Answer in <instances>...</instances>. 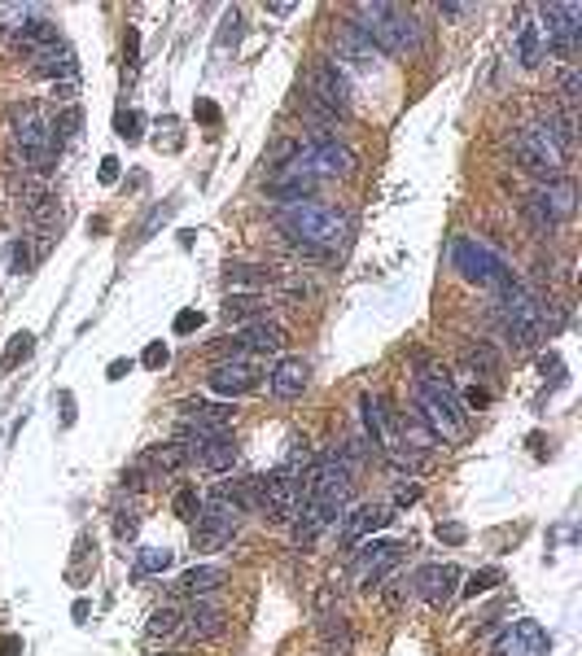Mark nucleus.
Instances as JSON below:
<instances>
[{"label": "nucleus", "instance_id": "nucleus-1", "mask_svg": "<svg viewBox=\"0 0 582 656\" xmlns=\"http://www.w3.org/2000/svg\"><path fill=\"white\" fill-rule=\"evenodd\" d=\"M276 228L290 236L307 259H329V254L342 250L346 236H351L346 215L333 211V206H324V202H315V197L276 206Z\"/></svg>", "mask_w": 582, "mask_h": 656}, {"label": "nucleus", "instance_id": "nucleus-2", "mask_svg": "<svg viewBox=\"0 0 582 656\" xmlns=\"http://www.w3.org/2000/svg\"><path fill=\"white\" fill-rule=\"evenodd\" d=\"M416 421L430 425V434L446 446V442H460L464 437V407H460V390L446 372L421 364V376H416Z\"/></svg>", "mask_w": 582, "mask_h": 656}, {"label": "nucleus", "instance_id": "nucleus-3", "mask_svg": "<svg viewBox=\"0 0 582 656\" xmlns=\"http://www.w3.org/2000/svg\"><path fill=\"white\" fill-rule=\"evenodd\" d=\"M355 27L376 44L381 58H403V53H416L421 49V27L399 4H385V0L355 4Z\"/></svg>", "mask_w": 582, "mask_h": 656}, {"label": "nucleus", "instance_id": "nucleus-4", "mask_svg": "<svg viewBox=\"0 0 582 656\" xmlns=\"http://www.w3.org/2000/svg\"><path fill=\"white\" fill-rule=\"evenodd\" d=\"M451 263H455V272L464 276V281H473V285H486V289H508L512 285V267L504 263V254H495L486 241H477V236H455L451 241Z\"/></svg>", "mask_w": 582, "mask_h": 656}, {"label": "nucleus", "instance_id": "nucleus-5", "mask_svg": "<svg viewBox=\"0 0 582 656\" xmlns=\"http://www.w3.org/2000/svg\"><path fill=\"white\" fill-rule=\"evenodd\" d=\"M574 211H578V193H574L570 180H547V184H539V189L521 202V215H525V223H530L534 236H552L556 223L574 219Z\"/></svg>", "mask_w": 582, "mask_h": 656}, {"label": "nucleus", "instance_id": "nucleus-6", "mask_svg": "<svg viewBox=\"0 0 582 656\" xmlns=\"http://www.w3.org/2000/svg\"><path fill=\"white\" fill-rule=\"evenodd\" d=\"M241 512H245V508L232 499V490H228V486L211 490V495L202 499V512L193 516V547H198V552H219V547L237 534Z\"/></svg>", "mask_w": 582, "mask_h": 656}, {"label": "nucleus", "instance_id": "nucleus-7", "mask_svg": "<svg viewBox=\"0 0 582 656\" xmlns=\"http://www.w3.org/2000/svg\"><path fill=\"white\" fill-rule=\"evenodd\" d=\"M290 171H302L311 180H324V175H351L355 171V153L346 145H338L329 132H307V145H298Z\"/></svg>", "mask_w": 582, "mask_h": 656}, {"label": "nucleus", "instance_id": "nucleus-8", "mask_svg": "<svg viewBox=\"0 0 582 656\" xmlns=\"http://www.w3.org/2000/svg\"><path fill=\"white\" fill-rule=\"evenodd\" d=\"M189 455V464H202L211 473H228L237 464V442L228 429H193V425H180V437H175Z\"/></svg>", "mask_w": 582, "mask_h": 656}, {"label": "nucleus", "instance_id": "nucleus-9", "mask_svg": "<svg viewBox=\"0 0 582 656\" xmlns=\"http://www.w3.org/2000/svg\"><path fill=\"white\" fill-rule=\"evenodd\" d=\"M508 145H512V158H516V166H521V171L539 175L543 184H547V180H561L565 158H561V149L552 145L539 127H516Z\"/></svg>", "mask_w": 582, "mask_h": 656}, {"label": "nucleus", "instance_id": "nucleus-10", "mask_svg": "<svg viewBox=\"0 0 582 656\" xmlns=\"http://www.w3.org/2000/svg\"><path fill=\"white\" fill-rule=\"evenodd\" d=\"M254 504L263 508L268 521H276V525H290L298 504H302V490H298V482L285 477L281 468L276 473H268V477H254Z\"/></svg>", "mask_w": 582, "mask_h": 656}, {"label": "nucleus", "instance_id": "nucleus-11", "mask_svg": "<svg viewBox=\"0 0 582 656\" xmlns=\"http://www.w3.org/2000/svg\"><path fill=\"white\" fill-rule=\"evenodd\" d=\"M539 18L547 22V44L556 58H574L582 35V4L578 0H552L539 9Z\"/></svg>", "mask_w": 582, "mask_h": 656}, {"label": "nucleus", "instance_id": "nucleus-12", "mask_svg": "<svg viewBox=\"0 0 582 656\" xmlns=\"http://www.w3.org/2000/svg\"><path fill=\"white\" fill-rule=\"evenodd\" d=\"M290 346V333L272 320H259V324H245L237 328V337H228L223 346V359H245V355H281Z\"/></svg>", "mask_w": 582, "mask_h": 656}, {"label": "nucleus", "instance_id": "nucleus-13", "mask_svg": "<svg viewBox=\"0 0 582 656\" xmlns=\"http://www.w3.org/2000/svg\"><path fill=\"white\" fill-rule=\"evenodd\" d=\"M307 96L320 101L324 110H333L338 119L351 114V79L338 71V62H315L307 74Z\"/></svg>", "mask_w": 582, "mask_h": 656}, {"label": "nucleus", "instance_id": "nucleus-14", "mask_svg": "<svg viewBox=\"0 0 582 656\" xmlns=\"http://www.w3.org/2000/svg\"><path fill=\"white\" fill-rule=\"evenodd\" d=\"M399 556H403V547H399V543H368V547L355 552L351 574H355V583L364 586V590H376V586L385 583V574L399 565Z\"/></svg>", "mask_w": 582, "mask_h": 656}, {"label": "nucleus", "instance_id": "nucleus-15", "mask_svg": "<svg viewBox=\"0 0 582 656\" xmlns=\"http://www.w3.org/2000/svg\"><path fill=\"white\" fill-rule=\"evenodd\" d=\"M259 364H250V359H219L211 367V376H206V385L215 390L219 398H241V394H250V390H259Z\"/></svg>", "mask_w": 582, "mask_h": 656}, {"label": "nucleus", "instance_id": "nucleus-16", "mask_svg": "<svg viewBox=\"0 0 582 656\" xmlns=\"http://www.w3.org/2000/svg\"><path fill=\"white\" fill-rule=\"evenodd\" d=\"M455 586H460V574H455V565H421L416 574H412V595H421L425 604H451L455 599Z\"/></svg>", "mask_w": 582, "mask_h": 656}, {"label": "nucleus", "instance_id": "nucleus-17", "mask_svg": "<svg viewBox=\"0 0 582 656\" xmlns=\"http://www.w3.org/2000/svg\"><path fill=\"white\" fill-rule=\"evenodd\" d=\"M547 630L539 621H512L495 639V656H547Z\"/></svg>", "mask_w": 582, "mask_h": 656}, {"label": "nucleus", "instance_id": "nucleus-18", "mask_svg": "<svg viewBox=\"0 0 582 656\" xmlns=\"http://www.w3.org/2000/svg\"><path fill=\"white\" fill-rule=\"evenodd\" d=\"M333 40H338V53H342V62H351V66H360V71L381 66V53H376V44L368 40L355 22H338Z\"/></svg>", "mask_w": 582, "mask_h": 656}, {"label": "nucleus", "instance_id": "nucleus-19", "mask_svg": "<svg viewBox=\"0 0 582 656\" xmlns=\"http://www.w3.org/2000/svg\"><path fill=\"white\" fill-rule=\"evenodd\" d=\"M9 31H13V49H18V53H27V58H40L44 49L62 44L58 22H49V18H22V22H18V27H9Z\"/></svg>", "mask_w": 582, "mask_h": 656}, {"label": "nucleus", "instance_id": "nucleus-20", "mask_svg": "<svg viewBox=\"0 0 582 656\" xmlns=\"http://www.w3.org/2000/svg\"><path fill=\"white\" fill-rule=\"evenodd\" d=\"M381 525H390V508H381V504H360L351 516H342V521H338V529H342V547H346V552H355V547H360V538L376 534Z\"/></svg>", "mask_w": 582, "mask_h": 656}, {"label": "nucleus", "instance_id": "nucleus-21", "mask_svg": "<svg viewBox=\"0 0 582 656\" xmlns=\"http://www.w3.org/2000/svg\"><path fill=\"white\" fill-rule=\"evenodd\" d=\"M223 626H228V617H223V608L211 604V599H193V608L184 613V635L193 639V644H206V639H219L223 635Z\"/></svg>", "mask_w": 582, "mask_h": 656}, {"label": "nucleus", "instance_id": "nucleus-22", "mask_svg": "<svg viewBox=\"0 0 582 656\" xmlns=\"http://www.w3.org/2000/svg\"><path fill=\"white\" fill-rule=\"evenodd\" d=\"M268 311H272V297L268 293H228L223 297V324H232V328H245V324H259V320H268Z\"/></svg>", "mask_w": 582, "mask_h": 656}, {"label": "nucleus", "instance_id": "nucleus-23", "mask_svg": "<svg viewBox=\"0 0 582 656\" xmlns=\"http://www.w3.org/2000/svg\"><path fill=\"white\" fill-rule=\"evenodd\" d=\"M184 464H189V455H184V446H180V442H158V446H149L145 455L136 459V468L145 473V482H158V477H175Z\"/></svg>", "mask_w": 582, "mask_h": 656}, {"label": "nucleus", "instance_id": "nucleus-24", "mask_svg": "<svg viewBox=\"0 0 582 656\" xmlns=\"http://www.w3.org/2000/svg\"><path fill=\"white\" fill-rule=\"evenodd\" d=\"M180 425H193V429H228L232 425V403H202V398H189L175 407Z\"/></svg>", "mask_w": 582, "mask_h": 656}, {"label": "nucleus", "instance_id": "nucleus-25", "mask_svg": "<svg viewBox=\"0 0 582 656\" xmlns=\"http://www.w3.org/2000/svg\"><path fill=\"white\" fill-rule=\"evenodd\" d=\"M307 376H311V367L302 364L298 355H285L281 364L268 372V390H272L276 398H298V394L307 390Z\"/></svg>", "mask_w": 582, "mask_h": 656}, {"label": "nucleus", "instance_id": "nucleus-26", "mask_svg": "<svg viewBox=\"0 0 582 656\" xmlns=\"http://www.w3.org/2000/svg\"><path fill=\"white\" fill-rule=\"evenodd\" d=\"M223 583H228V569H223V565H198V569L180 574L171 590H175V595H189V599H206V595H215Z\"/></svg>", "mask_w": 582, "mask_h": 656}, {"label": "nucleus", "instance_id": "nucleus-27", "mask_svg": "<svg viewBox=\"0 0 582 656\" xmlns=\"http://www.w3.org/2000/svg\"><path fill=\"white\" fill-rule=\"evenodd\" d=\"M31 71L40 74V79L74 83V74H79V62H74V53L66 49V44H53V49H44L40 58H31Z\"/></svg>", "mask_w": 582, "mask_h": 656}, {"label": "nucleus", "instance_id": "nucleus-28", "mask_svg": "<svg viewBox=\"0 0 582 656\" xmlns=\"http://www.w3.org/2000/svg\"><path fill=\"white\" fill-rule=\"evenodd\" d=\"M320 189V180H311V175H302V171H276V175H268V193L285 206V202H307L311 193Z\"/></svg>", "mask_w": 582, "mask_h": 656}, {"label": "nucleus", "instance_id": "nucleus-29", "mask_svg": "<svg viewBox=\"0 0 582 656\" xmlns=\"http://www.w3.org/2000/svg\"><path fill=\"white\" fill-rule=\"evenodd\" d=\"M276 276H281V272H272V267H250V263H228V272H223V281H228L232 293H263L276 285Z\"/></svg>", "mask_w": 582, "mask_h": 656}, {"label": "nucleus", "instance_id": "nucleus-30", "mask_svg": "<svg viewBox=\"0 0 582 656\" xmlns=\"http://www.w3.org/2000/svg\"><path fill=\"white\" fill-rule=\"evenodd\" d=\"M516 62L525 71H534L543 62V31H539V22H521L516 27Z\"/></svg>", "mask_w": 582, "mask_h": 656}, {"label": "nucleus", "instance_id": "nucleus-31", "mask_svg": "<svg viewBox=\"0 0 582 656\" xmlns=\"http://www.w3.org/2000/svg\"><path fill=\"white\" fill-rule=\"evenodd\" d=\"M180 626H184V613H180L175 604H162V608H153V613H149L145 635H149V639H175V635H180Z\"/></svg>", "mask_w": 582, "mask_h": 656}, {"label": "nucleus", "instance_id": "nucleus-32", "mask_svg": "<svg viewBox=\"0 0 582 656\" xmlns=\"http://www.w3.org/2000/svg\"><path fill=\"white\" fill-rule=\"evenodd\" d=\"M460 364L469 367V372H477V376H491V372H500V351L491 342H477V346H464Z\"/></svg>", "mask_w": 582, "mask_h": 656}, {"label": "nucleus", "instance_id": "nucleus-33", "mask_svg": "<svg viewBox=\"0 0 582 656\" xmlns=\"http://www.w3.org/2000/svg\"><path fill=\"white\" fill-rule=\"evenodd\" d=\"M320 639H324V656H346L351 652V626H346L342 617H324Z\"/></svg>", "mask_w": 582, "mask_h": 656}, {"label": "nucleus", "instance_id": "nucleus-34", "mask_svg": "<svg viewBox=\"0 0 582 656\" xmlns=\"http://www.w3.org/2000/svg\"><path fill=\"white\" fill-rule=\"evenodd\" d=\"M171 552L167 547H141L136 552V578H149V574H167L171 569Z\"/></svg>", "mask_w": 582, "mask_h": 656}, {"label": "nucleus", "instance_id": "nucleus-35", "mask_svg": "<svg viewBox=\"0 0 582 656\" xmlns=\"http://www.w3.org/2000/svg\"><path fill=\"white\" fill-rule=\"evenodd\" d=\"M360 412H364V429H368L372 451H381V446H385V425H381V412H376V398H372V394L360 398Z\"/></svg>", "mask_w": 582, "mask_h": 656}, {"label": "nucleus", "instance_id": "nucleus-36", "mask_svg": "<svg viewBox=\"0 0 582 656\" xmlns=\"http://www.w3.org/2000/svg\"><path fill=\"white\" fill-rule=\"evenodd\" d=\"M293 153H298V141L290 136H281V141H272V149L263 153V166H268V175H276V171H285L293 162Z\"/></svg>", "mask_w": 582, "mask_h": 656}, {"label": "nucleus", "instance_id": "nucleus-37", "mask_svg": "<svg viewBox=\"0 0 582 656\" xmlns=\"http://www.w3.org/2000/svg\"><path fill=\"white\" fill-rule=\"evenodd\" d=\"M582 101V71L578 66H565L561 71V110H578Z\"/></svg>", "mask_w": 582, "mask_h": 656}, {"label": "nucleus", "instance_id": "nucleus-38", "mask_svg": "<svg viewBox=\"0 0 582 656\" xmlns=\"http://www.w3.org/2000/svg\"><path fill=\"white\" fill-rule=\"evenodd\" d=\"M31 351H35V337H31V333H13V337H9V346H4V359H0V364L18 367L22 359H31Z\"/></svg>", "mask_w": 582, "mask_h": 656}, {"label": "nucleus", "instance_id": "nucleus-39", "mask_svg": "<svg viewBox=\"0 0 582 656\" xmlns=\"http://www.w3.org/2000/svg\"><path fill=\"white\" fill-rule=\"evenodd\" d=\"M79 127H83V114H79V105H66L58 119H53V136L66 145V141H74L79 136Z\"/></svg>", "mask_w": 582, "mask_h": 656}, {"label": "nucleus", "instance_id": "nucleus-40", "mask_svg": "<svg viewBox=\"0 0 582 656\" xmlns=\"http://www.w3.org/2000/svg\"><path fill=\"white\" fill-rule=\"evenodd\" d=\"M171 508H175L180 521H193V516L202 512V495H198V486H180V490H175V499H171Z\"/></svg>", "mask_w": 582, "mask_h": 656}, {"label": "nucleus", "instance_id": "nucleus-41", "mask_svg": "<svg viewBox=\"0 0 582 656\" xmlns=\"http://www.w3.org/2000/svg\"><path fill=\"white\" fill-rule=\"evenodd\" d=\"M241 40V9H228L223 22H219V40H215V53H228V44Z\"/></svg>", "mask_w": 582, "mask_h": 656}, {"label": "nucleus", "instance_id": "nucleus-42", "mask_svg": "<svg viewBox=\"0 0 582 656\" xmlns=\"http://www.w3.org/2000/svg\"><path fill=\"white\" fill-rule=\"evenodd\" d=\"M88 556H92V538H88V534H79V538H74V560H71V569H66V578H71L74 586L88 578V569H83V565H88Z\"/></svg>", "mask_w": 582, "mask_h": 656}, {"label": "nucleus", "instance_id": "nucleus-43", "mask_svg": "<svg viewBox=\"0 0 582 656\" xmlns=\"http://www.w3.org/2000/svg\"><path fill=\"white\" fill-rule=\"evenodd\" d=\"M500 583H504V569L491 565V569H477L469 583L460 586V595H482V590H491V586H500Z\"/></svg>", "mask_w": 582, "mask_h": 656}, {"label": "nucleus", "instance_id": "nucleus-44", "mask_svg": "<svg viewBox=\"0 0 582 656\" xmlns=\"http://www.w3.org/2000/svg\"><path fill=\"white\" fill-rule=\"evenodd\" d=\"M171 215H175V202H162V206H153V211H149V219L141 223V228H136V245H141V241H149V236H153V232H158V228H162V223H167Z\"/></svg>", "mask_w": 582, "mask_h": 656}, {"label": "nucleus", "instance_id": "nucleus-45", "mask_svg": "<svg viewBox=\"0 0 582 656\" xmlns=\"http://www.w3.org/2000/svg\"><path fill=\"white\" fill-rule=\"evenodd\" d=\"M31 259H35V254H31V245H27L22 236H18V241H9V272H13V276L31 272Z\"/></svg>", "mask_w": 582, "mask_h": 656}, {"label": "nucleus", "instance_id": "nucleus-46", "mask_svg": "<svg viewBox=\"0 0 582 656\" xmlns=\"http://www.w3.org/2000/svg\"><path fill=\"white\" fill-rule=\"evenodd\" d=\"M136 529H141V516H136V512L128 508H114V534H119V538H123V543H128V538H136Z\"/></svg>", "mask_w": 582, "mask_h": 656}, {"label": "nucleus", "instance_id": "nucleus-47", "mask_svg": "<svg viewBox=\"0 0 582 656\" xmlns=\"http://www.w3.org/2000/svg\"><path fill=\"white\" fill-rule=\"evenodd\" d=\"M114 127H119V136H123V141H141V127H145V119H141L136 110H128V114H119V123H114Z\"/></svg>", "mask_w": 582, "mask_h": 656}, {"label": "nucleus", "instance_id": "nucleus-48", "mask_svg": "<svg viewBox=\"0 0 582 656\" xmlns=\"http://www.w3.org/2000/svg\"><path fill=\"white\" fill-rule=\"evenodd\" d=\"M145 367H153V372H162V367L171 364V351H167V342H149L145 346V359H141Z\"/></svg>", "mask_w": 582, "mask_h": 656}, {"label": "nucleus", "instance_id": "nucleus-49", "mask_svg": "<svg viewBox=\"0 0 582 656\" xmlns=\"http://www.w3.org/2000/svg\"><path fill=\"white\" fill-rule=\"evenodd\" d=\"M464 538H469V529H464L460 521H442V525H438V543H451V547H460Z\"/></svg>", "mask_w": 582, "mask_h": 656}, {"label": "nucleus", "instance_id": "nucleus-50", "mask_svg": "<svg viewBox=\"0 0 582 656\" xmlns=\"http://www.w3.org/2000/svg\"><path fill=\"white\" fill-rule=\"evenodd\" d=\"M184 145V136H180V123L175 119H167L162 127H158V149H180Z\"/></svg>", "mask_w": 582, "mask_h": 656}, {"label": "nucleus", "instance_id": "nucleus-51", "mask_svg": "<svg viewBox=\"0 0 582 656\" xmlns=\"http://www.w3.org/2000/svg\"><path fill=\"white\" fill-rule=\"evenodd\" d=\"M407 595H412V583H407V578H390V586H385V604H390V608H399Z\"/></svg>", "mask_w": 582, "mask_h": 656}, {"label": "nucleus", "instance_id": "nucleus-52", "mask_svg": "<svg viewBox=\"0 0 582 656\" xmlns=\"http://www.w3.org/2000/svg\"><path fill=\"white\" fill-rule=\"evenodd\" d=\"M171 328H175L180 337H184V333H198V328H202V311H180Z\"/></svg>", "mask_w": 582, "mask_h": 656}, {"label": "nucleus", "instance_id": "nucleus-53", "mask_svg": "<svg viewBox=\"0 0 582 656\" xmlns=\"http://www.w3.org/2000/svg\"><path fill=\"white\" fill-rule=\"evenodd\" d=\"M416 499H421V486H416V482H399L394 504H399V508H407V504H416Z\"/></svg>", "mask_w": 582, "mask_h": 656}, {"label": "nucleus", "instance_id": "nucleus-54", "mask_svg": "<svg viewBox=\"0 0 582 656\" xmlns=\"http://www.w3.org/2000/svg\"><path fill=\"white\" fill-rule=\"evenodd\" d=\"M193 114H198V123H206V127H215V123H219V105H215V101H198V105H193Z\"/></svg>", "mask_w": 582, "mask_h": 656}, {"label": "nucleus", "instance_id": "nucleus-55", "mask_svg": "<svg viewBox=\"0 0 582 656\" xmlns=\"http://www.w3.org/2000/svg\"><path fill=\"white\" fill-rule=\"evenodd\" d=\"M486 403H491V394H486V390H477V385L460 394V407H473V412H477V407H486Z\"/></svg>", "mask_w": 582, "mask_h": 656}, {"label": "nucleus", "instance_id": "nucleus-56", "mask_svg": "<svg viewBox=\"0 0 582 656\" xmlns=\"http://www.w3.org/2000/svg\"><path fill=\"white\" fill-rule=\"evenodd\" d=\"M119 180V158H105L101 162V184H114Z\"/></svg>", "mask_w": 582, "mask_h": 656}, {"label": "nucleus", "instance_id": "nucleus-57", "mask_svg": "<svg viewBox=\"0 0 582 656\" xmlns=\"http://www.w3.org/2000/svg\"><path fill=\"white\" fill-rule=\"evenodd\" d=\"M128 372H132V359H114V364L105 367V376H110V381H123Z\"/></svg>", "mask_w": 582, "mask_h": 656}, {"label": "nucleus", "instance_id": "nucleus-58", "mask_svg": "<svg viewBox=\"0 0 582 656\" xmlns=\"http://www.w3.org/2000/svg\"><path fill=\"white\" fill-rule=\"evenodd\" d=\"M0 656H22V639L18 635H4L0 639Z\"/></svg>", "mask_w": 582, "mask_h": 656}, {"label": "nucleus", "instance_id": "nucleus-59", "mask_svg": "<svg viewBox=\"0 0 582 656\" xmlns=\"http://www.w3.org/2000/svg\"><path fill=\"white\" fill-rule=\"evenodd\" d=\"M62 425H74V394L62 390Z\"/></svg>", "mask_w": 582, "mask_h": 656}, {"label": "nucleus", "instance_id": "nucleus-60", "mask_svg": "<svg viewBox=\"0 0 582 656\" xmlns=\"http://www.w3.org/2000/svg\"><path fill=\"white\" fill-rule=\"evenodd\" d=\"M136 44H141V40H136V31H128V40H123V53H128V66L136 62Z\"/></svg>", "mask_w": 582, "mask_h": 656}, {"label": "nucleus", "instance_id": "nucleus-61", "mask_svg": "<svg viewBox=\"0 0 582 656\" xmlns=\"http://www.w3.org/2000/svg\"><path fill=\"white\" fill-rule=\"evenodd\" d=\"M438 9H442L446 18H464V13H469V4H438Z\"/></svg>", "mask_w": 582, "mask_h": 656}]
</instances>
